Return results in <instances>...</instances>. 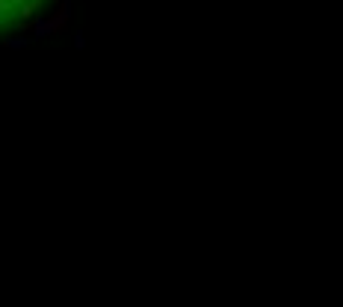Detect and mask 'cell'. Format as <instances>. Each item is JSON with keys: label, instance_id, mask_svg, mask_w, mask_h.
<instances>
[{"label": "cell", "instance_id": "6da1fadb", "mask_svg": "<svg viewBox=\"0 0 343 307\" xmlns=\"http://www.w3.org/2000/svg\"><path fill=\"white\" fill-rule=\"evenodd\" d=\"M48 33H53V30H51V21H36V39H45Z\"/></svg>", "mask_w": 343, "mask_h": 307}, {"label": "cell", "instance_id": "3957f363", "mask_svg": "<svg viewBox=\"0 0 343 307\" xmlns=\"http://www.w3.org/2000/svg\"><path fill=\"white\" fill-rule=\"evenodd\" d=\"M74 45H77V48H83V45H86V39H83V33H74Z\"/></svg>", "mask_w": 343, "mask_h": 307}, {"label": "cell", "instance_id": "7a4b0ae2", "mask_svg": "<svg viewBox=\"0 0 343 307\" xmlns=\"http://www.w3.org/2000/svg\"><path fill=\"white\" fill-rule=\"evenodd\" d=\"M24 45H27V39H6V48H12V51L24 48Z\"/></svg>", "mask_w": 343, "mask_h": 307}]
</instances>
